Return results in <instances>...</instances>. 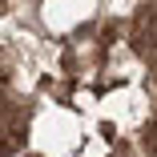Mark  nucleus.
Wrapping results in <instances>:
<instances>
[{
  "label": "nucleus",
  "instance_id": "obj_1",
  "mask_svg": "<svg viewBox=\"0 0 157 157\" xmlns=\"http://www.w3.org/2000/svg\"><path fill=\"white\" fill-rule=\"evenodd\" d=\"M133 40L149 52H157V4H145L133 20Z\"/></svg>",
  "mask_w": 157,
  "mask_h": 157
},
{
  "label": "nucleus",
  "instance_id": "obj_2",
  "mask_svg": "<svg viewBox=\"0 0 157 157\" xmlns=\"http://www.w3.org/2000/svg\"><path fill=\"white\" fill-rule=\"evenodd\" d=\"M12 149H16V141H8V133L0 129V153H12Z\"/></svg>",
  "mask_w": 157,
  "mask_h": 157
},
{
  "label": "nucleus",
  "instance_id": "obj_3",
  "mask_svg": "<svg viewBox=\"0 0 157 157\" xmlns=\"http://www.w3.org/2000/svg\"><path fill=\"white\" fill-rule=\"evenodd\" d=\"M149 153L157 157V125H153V137H149Z\"/></svg>",
  "mask_w": 157,
  "mask_h": 157
}]
</instances>
